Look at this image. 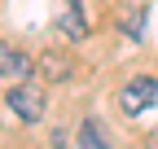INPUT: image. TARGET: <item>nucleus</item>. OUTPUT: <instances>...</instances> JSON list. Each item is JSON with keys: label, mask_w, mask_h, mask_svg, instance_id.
Listing matches in <instances>:
<instances>
[{"label": "nucleus", "mask_w": 158, "mask_h": 149, "mask_svg": "<svg viewBox=\"0 0 158 149\" xmlns=\"http://www.w3.org/2000/svg\"><path fill=\"white\" fill-rule=\"evenodd\" d=\"M158 101V79L154 74H132V79L118 88V110L123 114H145Z\"/></svg>", "instance_id": "obj_1"}, {"label": "nucleus", "mask_w": 158, "mask_h": 149, "mask_svg": "<svg viewBox=\"0 0 158 149\" xmlns=\"http://www.w3.org/2000/svg\"><path fill=\"white\" fill-rule=\"evenodd\" d=\"M9 110L22 123H40L44 119V110H48V101H44V88H35L31 79H22V83H13L9 88Z\"/></svg>", "instance_id": "obj_2"}, {"label": "nucleus", "mask_w": 158, "mask_h": 149, "mask_svg": "<svg viewBox=\"0 0 158 149\" xmlns=\"http://www.w3.org/2000/svg\"><path fill=\"white\" fill-rule=\"evenodd\" d=\"M31 70H35V62L27 57L22 48L0 40V79H9V83H22L27 74H31Z\"/></svg>", "instance_id": "obj_3"}, {"label": "nucleus", "mask_w": 158, "mask_h": 149, "mask_svg": "<svg viewBox=\"0 0 158 149\" xmlns=\"http://www.w3.org/2000/svg\"><path fill=\"white\" fill-rule=\"evenodd\" d=\"M53 26L66 35V40H88V22H84V5H79V0H70V5L62 9L53 18Z\"/></svg>", "instance_id": "obj_4"}, {"label": "nucleus", "mask_w": 158, "mask_h": 149, "mask_svg": "<svg viewBox=\"0 0 158 149\" xmlns=\"http://www.w3.org/2000/svg\"><path fill=\"white\" fill-rule=\"evenodd\" d=\"M40 74L53 79V83H62V79L75 74V57L70 53H44V57H40Z\"/></svg>", "instance_id": "obj_5"}, {"label": "nucleus", "mask_w": 158, "mask_h": 149, "mask_svg": "<svg viewBox=\"0 0 158 149\" xmlns=\"http://www.w3.org/2000/svg\"><path fill=\"white\" fill-rule=\"evenodd\" d=\"M79 149H110V140H106V132H101V123L97 119H84V127H79Z\"/></svg>", "instance_id": "obj_6"}, {"label": "nucleus", "mask_w": 158, "mask_h": 149, "mask_svg": "<svg viewBox=\"0 0 158 149\" xmlns=\"http://www.w3.org/2000/svg\"><path fill=\"white\" fill-rule=\"evenodd\" d=\"M141 26H145V5H136V13L127 18V22H123V31L132 35V40H141Z\"/></svg>", "instance_id": "obj_7"}, {"label": "nucleus", "mask_w": 158, "mask_h": 149, "mask_svg": "<svg viewBox=\"0 0 158 149\" xmlns=\"http://www.w3.org/2000/svg\"><path fill=\"white\" fill-rule=\"evenodd\" d=\"M53 149H66V136L62 132H53Z\"/></svg>", "instance_id": "obj_8"}]
</instances>
